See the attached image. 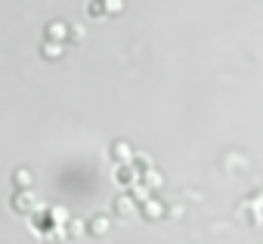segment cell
I'll use <instances>...</instances> for the list:
<instances>
[{"label": "cell", "mask_w": 263, "mask_h": 244, "mask_svg": "<svg viewBox=\"0 0 263 244\" xmlns=\"http://www.w3.org/2000/svg\"><path fill=\"white\" fill-rule=\"evenodd\" d=\"M145 214L149 217H161V204L158 201H145Z\"/></svg>", "instance_id": "obj_1"}, {"label": "cell", "mask_w": 263, "mask_h": 244, "mask_svg": "<svg viewBox=\"0 0 263 244\" xmlns=\"http://www.w3.org/2000/svg\"><path fill=\"white\" fill-rule=\"evenodd\" d=\"M115 155H118V158H127V155H130V148H127V145H124V142H121V145H118V148H115Z\"/></svg>", "instance_id": "obj_3"}, {"label": "cell", "mask_w": 263, "mask_h": 244, "mask_svg": "<svg viewBox=\"0 0 263 244\" xmlns=\"http://www.w3.org/2000/svg\"><path fill=\"white\" fill-rule=\"evenodd\" d=\"M145 182H152V186H161V173H152V170H149V173H145Z\"/></svg>", "instance_id": "obj_2"}]
</instances>
